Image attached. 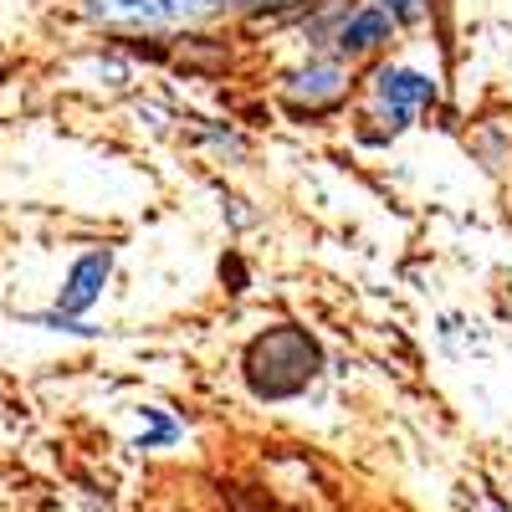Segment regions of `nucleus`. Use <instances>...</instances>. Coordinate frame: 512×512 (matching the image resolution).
Here are the masks:
<instances>
[{"label":"nucleus","instance_id":"obj_1","mask_svg":"<svg viewBox=\"0 0 512 512\" xmlns=\"http://www.w3.org/2000/svg\"><path fill=\"white\" fill-rule=\"evenodd\" d=\"M318 369H323V354L303 328H272L262 338H251V349H246V384L256 400L303 395L318 379Z\"/></svg>","mask_w":512,"mask_h":512},{"label":"nucleus","instance_id":"obj_2","mask_svg":"<svg viewBox=\"0 0 512 512\" xmlns=\"http://www.w3.org/2000/svg\"><path fill=\"white\" fill-rule=\"evenodd\" d=\"M282 98L297 108V113H328L349 98V67L344 62H308L303 72H292L282 82Z\"/></svg>","mask_w":512,"mask_h":512},{"label":"nucleus","instance_id":"obj_3","mask_svg":"<svg viewBox=\"0 0 512 512\" xmlns=\"http://www.w3.org/2000/svg\"><path fill=\"white\" fill-rule=\"evenodd\" d=\"M374 98H379V108L395 118V128L400 123H410L425 103H436V82L425 77V72H415V67H384L379 77H374Z\"/></svg>","mask_w":512,"mask_h":512},{"label":"nucleus","instance_id":"obj_4","mask_svg":"<svg viewBox=\"0 0 512 512\" xmlns=\"http://www.w3.org/2000/svg\"><path fill=\"white\" fill-rule=\"evenodd\" d=\"M108 272H113V251L103 246V251H88L82 262L67 272V282H62V297H57V308H62V318H82L98 297H103V282H108Z\"/></svg>","mask_w":512,"mask_h":512},{"label":"nucleus","instance_id":"obj_5","mask_svg":"<svg viewBox=\"0 0 512 512\" xmlns=\"http://www.w3.org/2000/svg\"><path fill=\"white\" fill-rule=\"evenodd\" d=\"M93 21L113 26V31H164L169 26V6L164 0H88Z\"/></svg>","mask_w":512,"mask_h":512},{"label":"nucleus","instance_id":"obj_6","mask_svg":"<svg viewBox=\"0 0 512 512\" xmlns=\"http://www.w3.org/2000/svg\"><path fill=\"white\" fill-rule=\"evenodd\" d=\"M379 41H390V21H384L374 6L349 11L344 21H338V31H333L338 57H364V52H374V47H379Z\"/></svg>","mask_w":512,"mask_h":512},{"label":"nucleus","instance_id":"obj_7","mask_svg":"<svg viewBox=\"0 0 512 512\" xmlns=\"http://www.w3.org/2000/svg\"><path fill=\"white\" fill-rule=\"evenodd\" d=\"M169 6V21H205V16H216L226 0H164Z\"/></svg>","mask_w":512,"mask_h":512},{"label":"nucleus","instance_id":"obj_8","mask_svg":"<svg viewBox=\"0 0 512 512\" xmlns=\"http://www.w3.org/2000/svg\"><path fill=\"white\" fill-rule=\"evenodd\" d=\"M374 11H379L384 21H390V26H395V21H405V26H410V21H420V16H425V0H374Z\"/></svg>","mask_w":512,"mask_h":512},{"label":"nucleus","instance_id":"obj_9","mask_svg":"<svg viewBox=\"0 0 512 512\" xmlns=\"http://www.w3.org/2000/svg\"><path fill=\"white\" fill-rule=\"evenodd\" d=\"M144 420H149V431L139 436V446H144V451H149V446H164V441H175V436H180L175 425H169V420L159 415V410H144Z\"/></svg>","mask_w":512,"mask_h":512},{"label":"nucleus","instance_id":"obj_10","mask_svg":"<svg viewBox=\"0 0 512 512\" xmlns=\"http://www.w3.org/2000/svg\"><path fill=\"white\" fill-rule=\"evenodd\" d=\"M241 11L251 16H272V11H292V6H303V0H236Z\"/></svg>","mask_w":512,"mask_h":512}]
</instances>
